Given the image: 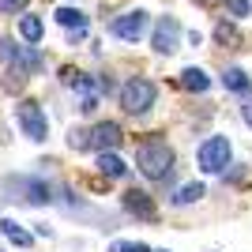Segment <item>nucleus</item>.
Listing matches in <instances>:
<instances>
[{"label":"nucleus","mask_w":252,"mask_h":252,"mask_svg":"<svg viewBox=\"0 0 252 252\" xmlns=\"http://www.w3.org/2000/svg\"><path fill=\"white\" fill-rule=\"evenodd\" d=\"M136 169L147 181H166L173 173V147L158 136H147L136 143Z\"/></svg>","instance_id":"f257e3e1"},{"label":"nucleus","mask_w":252,"mask_h":252,"mask_svg":"<svg viewBox=\"0 0 252 252\" xmlns=\"http://www.w3.org/2000/svg\"><path fill=\"white\" fill-rule=\"evenodd\" d=\"M158 98V87L151 83V79H143V75H132L125 87H121V105H125V113L139 117V113H147L151 105H155Z\"/></svg>","instance_id":"f03ea898"},{"label":"nucleus","mask_w":252,"mask_h":252,"mask_svg":"<svg viewBox=\"0 0 252 252\" xmlns=\"http://www.w3.org/2000/svg\"><path fill=\"white\" fill-rule=\"evenodd\" d=\"M15 121H19L23 136L34 139V143H42L45 136H49V121H45V109L34 98H23L19 105H15Z\"/></svg>","instance_id":"7ed1b4c3"},{"label":"nucleus","mask_w":252,"mask_h":252,"mask_svg":"<svg viewBox=\"0 0 252 252\" xmlns=\"http://www.w3.org/2000/svg\"><path fill=\"white\" fill-rule=\"evenodd\" d=\"M230 139L226 136H211L207 143L200 147V169L203 173H222V169L230 166Z\"/></svg>","instance_id":"20e7f679"},{"label":"nucleus","mask_w":252,"mask_h":252,"mask_svg":"<svg viewBox=\"0 0 252 252\" xmlns=\"http://www.w3.org/2000/svg\"><path fill=\"white\" fill-rule=\"evenodd\" d=\"M147 27H151V15H147L143 8L125 11V15H117V19L109 23V31H113L121 42H139V38L147 34Z\"/></svg>","instance_id":"39448f33"},{"label":"nucleus","mask_w":252,"mask_h":252,"mask_svg":"<svg viewBox=\"0 0 252 252\" xmlns=\"http://www.w3.org/2000/svg\"><path fill=\"white\" fill-rule=\"evenodd\" d=\"M151 45H155V53H177L181 49V23L177 15H162L155 27V34H151Z\"/></svg>","instance_id":"423d86ee"},{"label":"nucleus","mask_w":252,"mask_h":252,"mask_svg":"<svg viewBox=\"0 0 252 252\" xmlns=\"http://www.w3.org/2000/svg\"><path fill=\"white\" fill-rule=\"evenodd\" d=\"M91 139H94V151H117L125 143V132L117 121H102V125L91 128Z\"/></svg>","instance_id":"0eeeda50"},{"label":"nucleus","mask_w":252,"mask_h":252,"mask_svg":"<svg viewBox=\"0 0 252 252\" xmlns=\"http://www.w3.org/2000/svg\"><path fill=\"white\" fill-rule=\"evenodd\" d=\"M11 64H15V68H23L27 75H38V72L45 68V57L38 53V45H34V42H27V45H19V49H15V61H11Z\"/></svg>","instance_id":"6e6552de"},{"label":"nucleus","mask_w":252,"mask_h":252,"mask_svg":"<svg viewBox=\"0 0 252 252\" xmlns=\"http://www.w3.org/2000/svg\"><path fill=\"white\" fill-rule=\"evenodd\" d=\"M125 211H132V215H139V219H155V203L147 200V192H139V189L125 192Z\"/></svg>","instance_id":"1a4fd4ad"},{"label":"nucleus","mask_w":252,"mask_h":252,"mask_svg":"<svg viewBox=\"0 0 252 252\" xmlns=\"http://www.w3.org/2000/svg\"><path fill=\"white\" fill-rule=\"evenodd\" d=\"M222 87L233 91V94H249V91H252V79H249L245 68H226V72H222Z\"/></svg>","instance_id":"9d476101"},{"label":"nucleus","mask_w":252,"mask_h":252,"mask_svg":"<svg viewBox=\"0 0 252 252\" xmlns=\"http://www.w3.org/2000/svg\"><path fill=\"white\" fill-rule=\"evenodd\" d=\"M177 83L185 87V91H192V94H203V91H207V87H211V75L203 72V68H185Z\"/></svg>","instance_id":"9b49d317"},{"label":"nucleus","mask_w":252,"mask_h":252,"mask_svg":"<svg viewBox=\"0 0 252 252\" xmlns=\"http://www.w3.org/2000/svg\"><path fill=\"white\" fill-rule=\"evenodd\" d=\"M98 169H102L105 177H125V173H128L125 158L113 155V151H98Z\"/></svg>","instance_id":"f8f14e48"},{"label":"nucleus","mask_w":252,"mask_h":252,"mask_svg":"<svg viewBox=\"0 0 252 252\" xmlns=\"http://www.w3.org/2000/svg\"><path fill=\"white\" fill-rule=\"evenodd\" d=\"M0 233H4V237H8L11 245H19V249H31V245H34V237H31L27 230H23L19 222H11V219H4V222H0Z\"/></svg>","instance_id":"ddd939ff"},{"label":"nucleus","mask_w":252,"mask_h":252,"mask_svg":"<svg viewBox=\"0 0 252 252\" xmlns=\"http://www.w3.org/2000/svg\"><path fill=\"white\" fill-rule=\"evenodd\" d=\"M19 34H23V42H42V34H45V23L38 19V15H23L19 19Z\"/></svg>","instance_id":"4468645a"},{"label":"nucleus","mask_w":252,"mask_h":252,"mask_svg":"<svg viewBox=\"0 0 252 252\" xmlns=\"http://www.w3.org/2000/svg\"><path fill=\"white\" fill-rule=\"evenodd\" d=\"M19 189L27 192V196H23L27 203H49V200H53V196H49V185H45V181H19Z\"/></svg>","instance_id":"2eb2a0df"},{"label":"nucleus","mask_w":252,"mask_h":252,"mask_svg":"<svg viewBox=\"0 0 252 252\" xmlns=\"http://www.w3.org/2000/svg\"><path fill=\"white\" fill-rule=\"evenodd\" d=\"M53 19L61 27H68V31H87V11H79V8H61Z\"/></svg>","instance_id":"dca6fc26"},{"label":"nucleus","mask_w":252,"mask_h":252,"mask_svg":"<svg viewBox=\"0 0 252 252\" xmlns=\"http://www.w3.org/2000/svg\"><path fill=\"white\" fill-rule=\"evenodd\" d=\"M215 42H219V45H226V49H237V45H241V31H237L233 23H226V19H222L219 27H215Z\"/></svg>","instance_id":"f3484780"},{"label":"nucleus","mask_w":252,"mask_h":252,"mask_svg":"<svg viewBox=\"0 0 252 252\" xmlns=\"http://www.w3.org/2000/svg\"><path fill=\"white\" fill-rule=\"evenodd\" d=\"M203 196H207V189H203L200 181H192V185H185V189H181L177 196H173V203H177V207H189V203L203 200Z\"/></svg>","instance_id":"a211bd4d"},{"label":"nucleus","mask_w":252,"mask_h":252,"mask_svg":"<svg viewBox=\"0 0 252 252\" xmlns=\"http://www.w3.org/2000/svg\"><path fill=\"white\" fill-rule=\"evenodd\" d=\"M68 147H72V151H91V147H94L91 128H72V132H68Z\"/></svg>","instance_id":"6ab92c4d"},{"label":"nucleus","mask_w":252,"mask_h":252,"mask_svg":"<svg viewBox=\"0 0 252 252\" xmlns=\"http://www.w3.org/2000/svg\"><path fill=\"white\" fill-rule=\"evenodd\" d=\"M27 79H31V75L23 72V68H15V64H11L8 75H4V91H23V83H27Z\"/></svg>","instance_id":"aec40b11"},{"label":"nucleus","mask_w":252,"mask_h":252,"mask_svg":"<svg viewBox=\"0 0 252 252\" xmlns=\"http://www.w3.org/2000/svg\"><path fill=\"white\" fill-rule=\"evenodd\" d=\"M226 4V11H230L233 19H245V15H252V0H222Z\"/></svg>","instance_id":"412c9836"},{"label":"nucleus","mask_w":252,"mask_h":252,"mask_svg":"<svg viewBox=\"0 0 252 252\" xmlns=\"http://www.w3.org/2000/svg\"><path fill=\"white\" fill-rule=\"evenodd\" d=\"M27 4L31 0H0V11L4 15H19V11H27Z\"/></svg>","instance_id":"4be33fe9"},{"label":"nucleus","mask_w":252,"mask_h":252,"mask_svg":"<svg viewBox=\"0 0 252 252\" xmlns=\"http://www.w3.org/2000/svg\"><path fill=\"white\" fill-rule=\"evenodd\" d=\"M109 252H151V249H147L143 241H117Z\"/></svg>","instance_id":"5701e85b"},{"label":"nucleus","mask_w":252,"mask_h":252,"mask_svg":"<svg viewBox=\"0 0 252 252\" xmlns=\"http://www.w3.org/2000/svg\"><path fill=\"white\" fill-rule=\"evenodd\" d=\"M79 109H83V113H94V109H98V94H83Z\"/></svg>","instance_id":"b1692460"},{"label":"nucleus","mask_w":252,"mask_h":252,"mask_svg":"<svg viewBox=\"0 0 252 252\" xmlns=\"http://www.w3.org/2000/svg\"><path fill=\"white\" fill-rule=\"evenodd\" d=\"M241 117H245V125L252 128V102H249V105H241Z\"/></svg>","instance_id":"393cba45"},{"label":"nucleus","mask_w":252,"mask_h":252,"mask_svg":"<svg viewBox=\"0 0 252 252\" xmlns=\"http://www.w3.org/2000/svg\"><path fill=\"white\" fill-rule=\"evenodd\" d=\"M200 4H203V8H211V4H215V0H200Z\"/></svg>","instance_id":"a878e982"}]
</instances>
